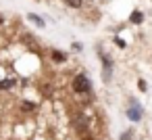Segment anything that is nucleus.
<instances>
[{"instance_id":"nucleus-6","label":"nucleus","mask_w":152,"mask_h":140,"mask_svg":"<svg viewBox=\"0 0 152 140\" xmlns=\"http://www.w3.org/2000/svg\"><path fill=\"white\" fill-rule=\"evenodd\" d=\"M119 140H135V132L129 127V130H125V132H121V136H119Z\"/></svg>"},{"instance_id":"nucleus-13","label":"nucleus","mask_w":152,"mask_h":140,"mask_svg":"<svg viewBox=\"0 0 152 140\" xmlns=\"http://www.w3.org/2000/svg\"><path fill=\"white\" fill-rule=\"evenodd\" d=\"M2 23H4V17H2V15H0V25H2Z\"/></svg>"},{"instance_id":"nucleus-11","label":"nucleus","mask_w":152,"mask_h":140,"mask_svg":"<svg viewBox=\"0 0 152 140\" xmlns=\"http://www.w3.org/2000/svg\"><path fill=\"white\" fill-rule=\"evenodd\" d=\"M137 88H140V92H148V84H146V80H137Z\"/></svg>"},{"instance_id":"nucleus-9","label":"nucleus","mask_w":152,"mask_h":140,"mask_svg":"<svg viewBox=\"0 0 152 140\" xmlns=\"http://www.w3.org/2000/svg\"><path fill=\"white\" fill-rule=\"evenodd\" d=\"M13 86H15V80H0V88L2 90H9Z\"/></svg>"},{"instance_id":"nucleus-10","label":"nucleus","mask_w":152,"mask_h":140,"mask_svg":"<svg viewBox=\"0 0 152 140\" xmlns=\"http://www.w3.org/2000/svg\"><path fill=\"white\" fill-rule=\"evenodd\" d=\"M113 42H115V44H117L119 48H127V42H125V40H123L121 36H115V40H113Z\"/></svg>"},{"instance_id":"nucleus-12","label":"nucleus","mask_w":152,"mask_h":140,"mask_svg":"<svg viewBox=\"0 0 152 140\" xmlns=\"http://www.w3.org/2000/svg\"><path fill=\"white\" fill-rule=\"evenodd\" d=\"M21 107H23V111H34V109H36V105H34V102H23Z\"/></svg>"},{"instance_id":"nucleus-3","label":"nucleus","mask_w":152,"mask_h":140,"mask_svg":"<svg viewBox=\"0 0 152 140\" xmlns=\"http://www.w3.org/2000/svg\"><path fill=\"white\" fill-rule=\"evenodd\" d=\"M98 52H100V61H102V80H104V82H110V80H113V67H115V61H113L110 55H104L102 48H98Z\"/></svg>"},{"instance_id":"nucleus-5","label":"nucleus","mask_w":152,"mask_h":140,"mask_svg":"<svg viewBox=\"0 0 152 140\" xmlns=\"http://www.w3.org/2000/svg\"><path fill=\"white\" fill-rule=\"evenodd\" d=\"M50 57H52V61H54V63H65V61H67V55H65L63 50H52V52H50Z\"/></svg>"},{"instance_id":"nucleus-7","label":"nucleus","mask_w":152,"mask_h":140,"mask_svg":"<svg viewBox=\"0 0 152 140\" xmlns=\"http://www.w3.org/2000/svg\"><path fill=\"white\" fill-rule=\"evenodd\" d=\"M27 19H29V21H34L38 27H44V25H46V23H44V19H42V17H38V15H34V13H29V15H27Z\"/></svg>"},{"instance_id":"nucleus-8","label":"nucleus","mask_w":152,"mask_h":140,"mask_svg":"<svg viewBox=\"0 0 152 140\" xmlns=\"http://www.w3.org/2000/svg\"><path fill=\"white\" fill-rule=\"evenodd\" d=\"M65 4L71 9H81L83 7V0H65Z\"/></svg>"},{"instance_id":"nucleus-2","label":"nucleus","mask_w":152,"mask_h":140,"mask_svg":"<svg viewBox=\"0 0 152 140\" xmlns=\"http://www.w3.org/2000/svg\"><path fill=\"white\" fill-rule=\"evenodd\" d=\"M125 115H127V119H129V121L140 123V121H142V117H144V109H142V105H140L135 98H129V107L125 109Z\"/></svg>"},{"instance_id":"nucleus-1","label":"nucleus","mask_w":152,"mask_h":140,"mask_svg":"<svg viewBox=\"0 0 152 140\" xmlns=\"http://www.w3.org/2000/svg\"><path fill=\"white\" fill-rule=\"evenodd\" d=\"M71 88H73L75 94H90L92 92V82L86 73H77L71 82Z\"/></svg>"},{"instance_id":"nucleus-4","label":"nucleus","mask_w":152,"mask_h":140,"mask_svg":"<svg viewBox=\"0 0 152 140\" xmlns=\"http://www.w3.org/2000/svg\"><path fill=\"white\" fill-rule=\"evenodd\" d=\"M142 21H144V13H142L140 9L131 11V15H129V23H133V25H142Z\"/></svg>"}]
</instances>
